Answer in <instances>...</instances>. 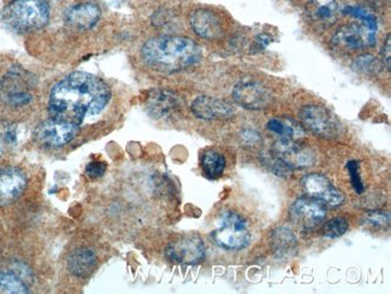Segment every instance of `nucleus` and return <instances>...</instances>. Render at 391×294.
<instances>
[{
    "label": "nucleus",
    "mask_w": 391,
    "mask_h": 294,
    "mask_svg": "<svg viewBox=\"0 0 391 294\" xmlns=\"http://www.w3.org/2000/svg\"><path fill=\"white\" fill-rule=\"evenodd\" d=\"M111 99V89L90 73L75 71L52 88L48 113L52 118L81 126L85 117L97 116Z\"/></svg>",
    "instance_id": "nucleus-1"
},
{
    "label": "nucleus",
    "mask_w": 391,
    "mask_h": 294,
    "mask_svg": "<svg viewBox=\"0 0 391 294\" xmlns=\"http://www.w3.org/2000/svg\"><path fill=\"white\" fill-rule=\"evenodd\" d=\"M141 56L152 69L171 74L200 62L202 51L198 44L184 36L160 35L144 44Z\"/></svg>",
    "instance_id": "nucleus-2"
},
{
    "label": "nucleus",
    "mask_w": 391,
    "mask_h": 294,
    "mask_svg": "<svg viewBox=\"0 0 391 294\" xmlns=\"http://www.w3.org/2000/svg\"><path fill=\"white\" fill-rule=\"evenodd\" d=\"M345 15L355 19L357 22L345 24L337 29L333 34V46L337 50L353 51L365 50L376 45L378 22L371 10L364 6H347L342 10Z\"/></svg>",
    "instance_id": "nucleus-3"
},
{
    "label": "nucleus",
    "mask_w": 391,
    "mask_h": 294,
    "mask_svg": "<svg viewBox=\"0 0 391 294\" xmlns=\"http://www.w3.org/2000/svg\"><path fill=\"white\" fill-rule=\"evenodd\" d=\"M1 17L14 31L27 33L46 26L50 8L46 0H14L3 10Z\"/></svg>",
    "instance_id": "nucleus-4"
},
{
    "label": "nucleus",
    "mask_w": 391,
    "mask_h": 294,
    "mask_svg": "<svg viewBox=\"0 0 391 294\" xmlns=\"http://www.w3.org/2000/svg\"><path fill=\"white\" fill-rule=\"evenodd\" d=\"M211 236L214 244L229 251H239L251 243V232L246 220L234 211L221 215Z\"/></svg>",
    "instance_id": "nucleus-5"
},
{
    "label": "nucleus",
    "mask_w": 391,
    "mask_h": 294,
    "mask_svg": "<svg viewBox=\"0 0 391 294\" xmlns=\"http://www.w3.org/2000/svg\"><path fill=\"white\" fill-rule=\"evenodd\" d=\"M34 78L21 68L10 70L0 80V101L10 106H26L34 99Z\"/></svg>",
    "instance_id": "nucleus-6"
},
{
    "label": "nucleus",
    "mask_w": 391,
    "mask_h": 294,
    "mask_svg": "<svg viewBox=\"0 0 391 294\" xmlns=\"http://www.w3.org/2000/svg\"><path fill=\"white\" fill-rule=\"evenodd\" d=\"M301 123L316 136L325 139L337 138L342 132V124L336 115L322 105H306L300 110Z\"/></svg>",
    "instance_id": "nucleus-7"
},
{
    "label": "nucleus",
    "mask_w": 391,
    "mask_h": 294,
    "mask_svg": "<svg viewBox=\"0 0 391 294\" xmlns=\"http://www.w3.org/2000/svg\"><path fill=\"white\" fill-rule=\"evenodd\" d=\"M233 98L236 104L248 110H264L273 101L271 89L253 78H242L234 88Z\"/></svg>",
    "instance_id": "nucleus-8"
},
{
    "label": "nucleus",
    "mask_w": 391,
    "mask_h": 294,
    "mask_svg": "<svg viewBox=\"0 0 391 294\" xmlns=\"http://www.w3.org/2000/svg\"><path fill=\"white\" fill-rule=\"evenodd\" d=\"M80 127L66 121L56 120L50 117L43 121L35 129V139L47 147H62L74 140L78 134Z\"/></svg>",
    "instance_id": "nucleus-9"
},
{
    "label": "nucleus",
    "mask_w": 391,
    "mask_h": 294,
    "mask_svg": "<svg viewBox=\"0 0 391 294\" xmlns=\"http://www.w3.org/2000/svg\"><path fill=\"white\" fill-rule=\"evenodd\" d=\"M167 257L174 263L195 265L205 258V245L198 235H182L171 241Z\"/></svg>",
    "instance_id": "nucleus-10"
},
{
    "label": "nucleus",
    "mask_w": 391,
    "mask_h": 294,
    "mask_svg": "<svg viewBox=\"0 0 391 294\" xmlns=\"http://www.w3.org/2000/svg\"><path fill=\"white\" fill-rule=\"evenodd\" d=\"M303 140L275 141L273 156L288 171L308 167L313 163V155Z\"/></svg>",
    "instance_id": "nucleus-11"
},
{
    "label": "nucleus",
    "mask_w": 391,
    "mask_h": 294,
    "mask_svg": "<svg viewBox=\"0 0 391 294\" xmlns=\"http://www.w3.org/2000/svg\"><path fill=\"white\" fill-rule=\"evenodd\" d=\"M291 217L300 228L310 230L325 220V206L313 198H300L291 206Z\"/></svg>",
    "instance_id": "nucleus-12"
},
{
    "label": "nucleus",
    "mask_w": 391,
    "mask_h": 294,
    "mask_svg": "<svg viewBox=\"0 0 391 294\" xmlns=\"http://www.w3.org/2000/svg\"><path fill=\"white\" fill-rule=\"evenodd\" d=\"M302 187L308 194V197L322 201L323 204L331 208L340 206L345 201V196L341 191L333 187L329 178H325L324 175H307L302 178Z\"/></svg>",
    "instance_id": "nucleus-13"
},
{
    "label": "nucleus",
    "mask_w": 391,
    "mask_h": 294,
    "mask_svg": "<svg viewBox=\"0 0 391 294\" xmlns=\"http://www.w3.org/2000/svg\"><path fill=\"white\" fill-rule=\"evenodd\" d=\"M340 9V0H310L305 9V16L312 27L326 29L336 24Z\"/></svg>",
    "instance_id": "nucleus-14"
},
{
    "label": "nucleus",
    "mask_w": 391,
    "mask_h": 294,
    "mask_svg": "<svg viewBox=\"0 0 391 294\" xmlns=\"http://www.w3.org/2000/svg\"><path fill=\"white\" fill-rule=\"evenodd\" d=\"M27 187V178L19 168H0V206L17 201Z\"/></svg>",
    "instance_id": "nucleus-15"
},
{
    "label": "nucleus",
    "mask_w": 391,
    "mask_h": 294,
    "mask_svg": "<svg viewBox=\"0 0 391 294\" xmlns=\"http://www.w3.org/2000/svg\"><path fill=\"white\" fill-rule=\"evenodd\" d=\"M182 105V99L179 96H176L169 91H163V89L153 91L147 98V103H146L148 113L155 118H160V120L174 116L176 113L181 111Z\"/></svg>",
    "instance_id": "nucleus-16"
},
{
    "label": "nucleus",
    "mask_w": 391,
    "mask_h": 294,
    "mask_svg": "<svg viewBox=\"0 0 391 294\" xmlns=\"http://www.w3.org/2000/svg\"><path fill=\"white\" fill-rule=\"evenodd\" d=\"M190 26L193 31L204 39H219L224 34L221 17L207 9H199L190 15Z\"/></svg>",
    "instance_id": "nucleus-17"
},
{
    "label": "nucleus",
    "mask_w": 391,
    "mask_h": 294,
    "mask_svg": "<svg viewBox=\"0 0 391 294\" xmlns=\"http://www.w3.org/2000/svg\"><path fill=\"white\" fill-rule=\"evenodd\" d=\"M192 111L202 120H225L234 115V108L228 101L207 96H200L194 99Z\"/></svg>",
    "instance_id": "nucleus-18"
},
{
    "label": "nucleus",
    "mask_w": 391,
    "mask_h": 294,
    "mask_svg": "<svg viewBox=\"0 0 391 294\" xmlns=\"http://www.w3.org/2000/svg\"><path fill=\"white\" fill-rule=\"evenodd\" d=\"M101 11L93 3H81L74 5L66 12V20L71 27L81 31L93 28L100 20Z\"/></svg>",
    "instance_id": "nucleus-19"
},
{
    "label": "nucleus",
    "mask_w": 391,
    "mask_h": 294,
    "mask_svg": "<svg viewBox=\"0 0 391 294\" xmlns=\"http://www.w3.org/2000/svg\"><path fill=\"white\" fill-rule=\"evenodd\" d=\"M269 132L273 134L275 141L305 139V131L296 121L289 117L272 118L266 124Z\"/></svg>",
    "instance_id": "nucleus-20"
},
{
    "label": "nucleus",
    "mask_w": 391,
    "mask_h": 294,
    "mask_svg": "<svg viewBox=\"0 0 391 294\" xmlns=\"http://www.w3.org/2000/svg\"><path fill=\"white\" fill-rule=\"evenodd\" d=\"M97 255L90 248H78L68 258V269L78 278H85L93 271Z\"/></svg>",
    "instance_id": "nucleus-21"
},
{
    "label": "nucleus",
    "mask_w": 391,
    "mask_h": 294,
    "mask_svg": "<svg viewBox=\"0 0 391 294\" xmlns=\"http://www.w3.org/2000/svg\"><path fill=\"white\" fill-rule=\"evenodd\" d=\"M296 236L288 228L276 229L272 234V248L278 257H287L296 250Z\"/></svg>",
    "instance_id": "nucleus-22"
},
{
    "label": "nucleus",
    "mask_w": 391,
    "mask_h": 294,
    "mask_svg": "<svg viewBox=\"0 0 391 294\" xmlns=\"http://www.w3.org/2000/svg\"><path fill=\"white\" fill-rule=\"evenodd\" d=\"M28 292L27 283L20 275L11 271L0 273V293L26 294Z\"/></svg>",
    "instance_id": "nucleus-23"
},
{
    "label": "nucleus",
    "mask_w": 391,
    "mask_h": 294,
    "mask_svg": "<svg viewBox=\"0 0 391 294\" xmlns=\"http://www.w3.org/2000/svg\"><path fill=\"white\" fill-rule=\"evenodd\" d=\"M224 156L216 151H207L202 156V168L209 178H217L224 173L225 169Z\"/></svg>",
    "instance_id": "nucleus-24"
},
{
    "label": "nucleus",
    "mask_w": 391,
    "mask_h": 294,
    "mask_svg": "<svg viewBox=\"0 0 391 294\" xmlns=\"http://www.w3.org/2000/svg\"><path fill=\"white\" fill-rule=\"evenodd\" d=\"M348 230V222L343 217H335L323 227V234L329 239H337Z\"/></svg>",
    "instance_id": "nucleus-25"
},
{
    "label": "nucleus",
    "mask_w": 391,
    "mask_h": 294,
    "mask_svg": "<svg viewBox=\"0 0 391 294\" xmlns=\"http://www.w3.org/2000/svg\"><path fill=\"white\" fill-rule=\"evenodd\" d=\"M347 171L349 173V178L352 182L353 188L358 194L364 193L365 186L361 180L360 166L357 161H350L347 163Z\"/></svg>",
    "instance_id": "nucleus-26"
},
{
    "label": "nucleus",
    "mask_w": 391,
    "mask_h": 294,
    "mask_svg": "<svg viewBox=\"0 0 391 294\" xmlns=\"http://www.w3.org/2000/svg\"><path fill=\"white\" fill-rule=\"evenodd\" d=\"M241 140L244 143V146L251 148V150H254L256 147H259L263 143L261 140V136H260L259 133L256 132V129H244L241 132Z\"/></svg>",
    "instance_id": "nucleus-27"
},
{
    "label": "nucleus",
    "mask_w": 391,
    "mask_h": 294,
    "mask_svg": "<svg viewBox=\"0 0 391 294\" xmlns=\"http://www.w3.org/2000/svg\"><path fill=\"white\" fill-rule=\"evenodd\" d=\"M106 171V164L103 162H92L85 168V174L90 178H100Z\"/></svg>",
    "instance_id": "nucleus-28"
},
{
    "label": "nucleus",
    "mask_w": 391,
    "mask_h": 294,
    "mask_svg": "<svg viewBox=\"0 0 391 294\" xmlns=\"http://www.w3.org/2000/svg\"><path fill=\"white\" fill-rule=\"evenodd\" d=\"M367 220H370V223H372V225L384 227L385 225H389L390 217L387 213H382V211H373V213L368 215Z\"/></svg>",
    "instance_id": "nucleus-29"
},
{
    "label": "nucleus",
    "mask_w": 391,
    "mask_h": 294,
    "mask_svg": "<svg viewBox=\"0 0 391 294\" xmlns=\"http://www.w3.org/2000/svg\"><path fill=\"white\" fill-rule=\"evenodd\" d=\"M270 43H271V36L266 34V33H263V34L258 35L256 39H254L252 50L251 51L252 52H260V51L265 50Z\"/></svg>",
    "instance_id": "nucleus-30"
},
{
    "label": "nucleus",
    "mask_w": 391,
    "mask_h": 294,
    "mask_svg": "<svg viewBox=\"0 0 391 294\" xmlns=\"http://www.w3.org/2000/svg\"><path fill=\"white\" fill-rule=\"evenodd\" d=\"M382 59H383L384 66L387 70L391 69V39L390 34L387 35V40L384 41L382 49Z\"/></svg>",
    "instance_id": "nucleus-31"
}]
</instances>
